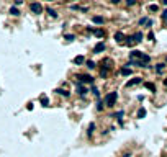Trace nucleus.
<instances>
[{
    "label": "nucleus",
    "instance_id": "1",
    "mask_svg": "<svg viewBox=\"0 0 167 157\" xmlns=\"http://www.w3.org/2000/svg\"><path fill=\"white\" fill-rule=\"evenodd\" d=\"M116 98H118V93H116V92L108 93L106 97H105V103H106V106H113L115 101H116Z\"/></svg>",
    "mask_w": 167,
    "mask_h": 157
},
{
    "label": "nucleus",
    "instance_id": "2",
    "mask_svg": "<svg viewBox=\"0 0 167 157\" xmlns=\"http://www.w3.org/2000/svg\"><path fill=\"white\" fill-rule=\"evenodd\" d=\"M30 8H31V12H33V13H36V15H39V13L43 12V7H41L38 2H33V3L30 5Z\"/></svg>",
    "mask_w": 167,
    "mask_h": 157
},
{
    "label": "nucleus",
    "instance_id": "3",
    "mask_svg": "<svg viewBox=\"0 0 167 157\" xmlns=\"http://www.w3.org/2000/svg\"><path fill=\"white\" fill-rule=\"evenodd\" d=\"M77 79L80 82H84V84H92L94 82V77L92 75H77Z\"/></svg>",
    "mask_w": 167,
    "mask_h": 157
},
{
    "label": "nucleus",
    "instance_id": "4",
    "mask_svg": "<svg viewBox=\"0 0 167 157\" xmlns=\"http://www.w3.org/2000/svg\"><path fill=\"white\" fill-rule=\"evenodd\" d=\"M102 51H105V43H103V41L97 43L95 48H94V52H95V54H98V52H102Z\"/></svg>",
    "mask_w": 167,
    "mask_h": 157
},
{
    "label": "nucleus",
    "instance_id": "5",
    "mask_svg": "<svg viewBox=\"0 0 167 157\" xmlns=\"http://www.w3.org/2000/svg\"><path fill=\"white\" fill-rule=\"evenodd\" d=\"M141 82H143V79H141V77H136V79H131V80L126 82V87H133V85H138V84H141Z\"/></svg>",
    "mask_w": 167,
    "mask_h": 157
},
{
    "label": "nucleus",
    "instance_id": "6",
    "mask_svg": "<svg viewBox=\"0 0 167 157\" xmlns=\"http://www.w3.org/2000/svg\"><path fill=\"white\" fill-rule=\"evenodd\" d=\"M143 56H144V52H141V51H133V52H130L131 61H133V59H143Z\"/></svg>",
    "mask_w": 167,
    "mask_h": 157
},
{
    "label": "nucleus",
    "instance_id": "7",
    "mask_svg": "<svg viewBox=\"0 0 167 157\" xmlns=\"http://www.w3.org/2000/svg\"><path fill=\"white\" fill-rule=\"evenodd\" d=\"M131 38H133V41L134 43H141V41H143V33H136V34H133V36H131Z\"/></svg>",
    "mask_w": 167,
    "mask_h": 157
},
{
    "label": "nucleus",
    "instance_id": "8",
    "mask_svg": "<svg viewBox=\"0 0 167 157\" xmlns=\"http://www.w3.org/2000/svg\"><path fill=\"white\" fill-rule=\"evenodd\" d=\"M144 85H146V89H147V90H151V92H156V85H154V84H151V82H146Z\"/></svg>",
    "mask_w": 167,
    "mask_h": 157
},
{
    "label": "nucleus",
    "instance_id": "9",
    "mask_svg": "<svg viewBox=\"0 0 167 157\" xmlns=\"http://www.w3.org/2000/svg\"><path fill=\"white\" fill-rule=\"evenodd\" d=\"M48 15H49L51 18H57V13H56V10H53V8H48Z\"/></svg>",
    "mask_w": 167,
    "mask_h": 157
},
{
    "label": "nucleus",
    "instance_id": "10",
    "mask_svg": "<svg viewBox=\"0 0 167 157\" xmlns=\"http://www.w3.org/2000/svg\"><path fill=\"white\" fill-rule=\"evenodd\" d=\"M92 20H94V23H97V25H103V18H102V16H94Z\"/></svg>",
    "mask_w": 167,
    "mask_h": 157
},
{
    "label": "nucleus",
    "instance_id": "11",
    "mask_svg": "<svg viewBox=\"0 0 167 157\" xmlns=\"http://www.w3.org/2000/svg\"><path fill=\"white\" fill-rule=\"evenodd\" d=\"M10 13H12L13 16H18V15H20V12H18L16 7H12V8H10Z\"/></svg>",
    "mask_w": 167,
    "mask_h": 157
},
{
    "label": "nucleus",
    "instance_id": "12",
    "mask_svg": "<svg viewBox=\"0 0 167 157\" xmlns=\"http://www.w3.org/2000/svg\"><path fill=\"white\" fill-rule=\"evenodd\" d=\"M121 75H131V69L123 67V69H121Z\"/></svg>",
    "mask_w": 167,
    "mask_h": 157
},
{
    "label": "nucleus",
    "instance_id": "13",
    "mask_svg": "<svg viewBox=\"0 0 167 157\" xmlns=\"http://www.w3.org/2000/svg\"><path fill=\"white\" fill-rule=\"evenodd\" d=\"M144 116H146V110L144 108H139L138 110V118H144Z\"/></svg>",
    "mask_w": 167,
    "mask_h": 157
},
{
    "label": "nucleus",
    "instance_id": "14",
    "mask_svg": "<svg viewBox=\"0 0 167 157\" xmlns=\"http://www.w3.org/2000/svg\"><path fill=\"white\" fill-rule=\"evenodd\" d=\"M164 65H166L164 62H162V64H157V65H156V72H157V74H161V72L164 70Z\"/></svg>",
    "mask_w": 167,
    "mask_h": 157
},
{
    "label": "nucleus",
    "instance_id": "15",
    "mask_svg": "<svg viewBox=\"0 0 167 157\" xmlns=\"http://www.w3.org/2000/svg\"><path fill=\"white\" fill-rule=\"evenodd\" d=\"M74 64H84V56H77L74 59Z\"/></svg>",
    "mask_w": 167,
    "mask_h": 157
},
{
    "label": "nucleus",
    "instance_id": "16",
    "mask_svg": "<svg viewBox=\"0 0 167 157\" xmlns=\"http://www.w3.org/2000/svg\"><path fill=\"white\" fill-rule=\"evenodd\" d=\"M123 38H125V34H123V33H115V39H116V41H121V39H123Z\"/></svg>",
    "mask_w": 167,
    "mask_h": 157
},
{
    "label": "nucleus",
    "instance_id": "17",
    "mask_svg": "<svg viewBox=\"0 0 167 157\" xmlns=\"http://www.w3.org/2000/svg\"><path fill=\"white\" fill-rule=\"evenodd\" d=\"M77 92H79L80 95H85V93H87V90H85L82 85H77Z\"/></svg>",
    "mask_w": 167,
    "mask_h": 157
},
{
    "label": "nucleus",
    "instance_id": "18",
    "mask_svg": "<svg viewBox=\"0 0 167 157\" xmlns=\"http://www.w3.org/2000/svg\"><path fill=\"white\" fill-rule=\"evenodd\" d=\"M94 129H95V125H94V123H90V125H89V131H87V134L90 136V134L94 133Z\"/></svg>",
    "mask_w": 167,
    "mask_h": 157
},
{
    "label": "nucleus",
    "instance_id": "19",
    "mask_svg": "<svg viewBox=\"0 0 167 157\" xmlns=\"http://www.w3.org/2000/svg\"><path fill=\"white\" fill-rule=\"evenodd\" d=\"M56 92H57L59 95H64V97H69V92H66V90H62V89H57Z\"/></svg>",
    "mask_w": 167,
    "mask_h": 157
},
{
    "label": "nucleus",
    "instance_id": "20",
    "mask_svg": "<svg viewBox=\"0 0 167 157\" xmlns=\"http://www.w3.org/2000/svg\"><path fill=\"white\" fill-rule=\"evenodd\" d=\"M95 34H97V36H98V38H102V36H105V33H103V30H95Z\"/></svg>",
    "mask_w": 167,
    "mask_h": 157
},
{
    "label": "nucleus",
    "instance_id": "21",
    "mask_svg": "<svg viewBox=\"0 0 167 157\" xmlns=\"http://www.w3.org/2000/svg\"><path fill=\"white\" fill-rule=\"evenodd\" d=\"M87 67L89 69H95V62L94 61H87Z\"/></svg>",
    "mask_w": 167,
    "mask_h": 157
},
{
    "label": "nucleus",
    "instance_id": "22",
    "mask_svg": "<svg viewBox=\"0 0 167 157\" xmlns=\"http://www.w3.org/2000/svg\"><path fill=\"white\" fill-rule=\"evenodd\" d=\"M149 10H151V12H157L159 7H157V5H149Z\"/></svg>",
    "mask_w": 167,
    "mask_h": 157
},
{
    "label": "nucleus",
    "instance_id": "23",
    "mask_svg": "<svg viewBox=\"0 0 167 157\" xmlns=\"http://www.w3.org/2000/svg\"><path fill=\"white\" fill-rule=\"evenodd\" d=\"M41 103H43V106H48V103H49V101H48V98H46V97H43V98H41Z\"/></svg>",
    "mask_w": 167,
    "mask_h": 157
},
{
    "label": "nucleus",
    "instance_id": "24",
    "mask_svg": "<svg viewBox=\"0 0 167 157\" xmlns=\"http://www.w3.org/2000/svg\"><path fill=\"white\" fill-rule=\"evenodd\" d=\"M100 75H102V77H103V79H105V77L108 75V72H106V69H102V70H100Z\"/></svg>",
    "mask_w": 167,
    "mask_h": 157
},
{
    "label": "nucleus",
    "instance_id": "25",
    "mask_svg": "<svg viewBox=\"0 0 167 157\" xmlns=\"http://www.w3.org/2000/svg\"><path fill=\"white\" fill-rule=\"evenodd\" d=\"M147 38H149L151 41H154V33H152V31H149V33H147Z\"/></svg>",
    "mask_w": 167,
    "mask_h": 157
},
{
    "label": "nucleus",
    "instance_id": "26",
    "mask_svg": "<svg viewBox=\"0 0 167 157\" xmlns=\"http://www.w3.org/2000/svg\"><path fill=\"white\" fill-rule=\"evenodd\" d=\"M74 38H75V36H74V34H66V39H67V41H72V39H74Z\"/></svg>",
    "mask_w": 167,
    "mask_h": 157
},
{
    "label": "nucleus",
    "instance_id": "27",
    "mask_svg": "<svg viewBox=\"0 0 167 157\" xmlns=\"http://www.w3.org/2000/svg\"><path fill=\"white\" fill-rule=\"evenodd\" d=\"M92 92H94V95H95V97H98V95H100V92H98V89H95V87L92 89Z\"/></svg>",
    "mask_w": 167,
    "mask_h": 157
},
{
    "label": "nucleus",
    "instance_id": "28",
    "mask_svg": "<svg viewBox=\"0 0 167 157\" xmlns=\"http://www.w3.org/2000/svg\"><path fill=\"white\" fill-rule=\"evenodd\" d=\"M146 23H147V18H141L139 20V25H146Z\"/></svg>",
    "mask_w": 167,
    "mask_h": 157
},
{
    "label": "nucleus",
    "instance_id": "29",
    "mask_svg": "<svg viewBox=\"0 0 167 157\" xmlns=\"http://www.w3.org/2000/svg\"><path fill=\"white\" fill-rule=\"evenodd\" d=\"M162 20H167V10L162 12Z\"/></svg>",
    "mask_w": 167,
    "mask_h": 157
},
{
    "label": "nucleus",
    "instance_id": "30",
    "mask_svg": "<svg viewBox=\"0 0 167 157\" xmlns=\"http://www.w3.org/2000/svg\"><path fill=\"white\" fill-rule=\"evenodd\" d=\"M126 3H128V5H134V3H136V0H126Z\"/></svg>",
    "mask_w": 167,
    "mask_h": 157
},
{
    "label": "nucleus",
    "instance_id": "31",
    "mask_svg": "<svg viewBox=\"0 0 167 157\" xmlns=\"http://www.w3.org/2000/svg\"><path fill=\"white\" fill-rule=\"evenodd\" d=\"M23 3V0H15V5H21Z\"/></svg>",
    "mask_w": 167,
    "mask_h": 157
},
{
    "label": "nucleus",
    "instance_id": "32",
    "mask_svg": "<svg viewBox=\"0 0 167 157\" xmlns=\"http://www.w3.org/2000/svg\"><path fill=\"white\" fill-rule=\"evenodd\" d=\"M111 2H113V3H118V2H120V0H111Z\"/></svg>",
    "mask_w": 167,
    "mask_h": 157
},
{
    "label": "nucleus",
    "instance_id": "33",
    "mask_svg": "<svg viewBox=\"0 0 167 157\" xmlns=\"http://www.w3.org/2000/svg\"><path fill=\"white\" fill-rule=\"evenodd\" d=\"M123 157H131V156H130V154H125V156H123Z\"/></svg>",
    "mask_w": 167,
    "mask_h": 157
},
{
    "label": "nucleus",
    "instance_id": "34",
    "mask_svg": "<svg viewBox=\"0 0 167 157\" xmlns=\"http://www.w3.org/2000/svg\"><path fill=\"white\" fill-rule=\"evenodd\" d=\"M164 5H167V0H164Z\"/></svg>",
    "mask_w": 167,
    "mask_h": 157
}]
</instances>
